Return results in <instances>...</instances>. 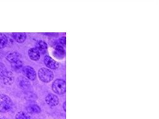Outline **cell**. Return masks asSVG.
<instances>
[{"instance_id": "1", "label": "cell", "mask_w": 159, "mask_h": 119, "mask_svg": "<svg viewBox=\"0 0 159 119\" xmlns=\"http://www.w3.org/2000/svg\"><path fill=\"white\" fill-rule=\"evenodd\" d=\"M12 102L9 97L4 94H0V112H7L12 107Z\"/></svg>"}, {"instance_id": "2", "label": "cell", "mask_w": 159, "mask_h": 119, "mask_svg": "<svg viewBox=\"0 0 159 119\" xmlns=\"http://www.w3.org/2000/svg\"><path fill=\"white\" fill-rule=\"evenodd\" d=\"M52 90L57 94H63L66 91V83L62 79H57L55 80L52 85Z\"/></svg>"}, {"instance_id": "3", "label": "cell", "mask_w": 159, "mask_h": 119, "mask_svg": "<svg viewBox=\"0 0 159 119\" xmlns=\"http://www.w3.org/2000/svg\"><path fill=\"white\" fill-rule=\"evenodd\" d=\"M39 77L43 82H49L53 79V73L50 69L41 68L38 71Z\"/></svg>"}, {"instance_id": "4", "label": "cell", "mask_w": 159, "mask_h": 119, "mask_svg": "<svg viewBox=\"0 0 159 119\" xmlns=\"http://www.w3.org/2000/svg\"><path fill=\"white\" fill-rule=\"evenodd\" d=\"M23 74L31 80H34L36 79V72L35 70L30 66H25L22 69Z\"/></svg>"}, {"instance_id": "5", "label": "cell", "mask_w": 159, "mask_h": 119, "mask_svg": "<svg viewBox=\"0 0 159 119\" xmlns=\"http://www.w3.org/2000/svg\"><path fill=\"white\" fill-rule=\"evenodd\" d=\"M1 77V80L5 85H11L14 81V77L11 71L7 70Z\"/></svg>"}, {"instance_id": "6", "label": "cell", "mask_w": 159, "mask_h": 119, "mask_svg": "<svg viewBox=\"0 0 159 119\" xmlns=\"http://www.w3.org/2000/svg\"><path fill=\"white\" fill-rule=\"evenodd\" d=\"M44 63L45 65L51 69H57L59 67V63L53 60L49 55H46L44 57Z\"/></svg>"}, {"instance_id": "7", "label": "cell", "mask_w": 159, "mask_h": 119, "mask_svg": "<svg viewBox=\"0 0 159 119\" xmlns=\"http://www.w3.org/2000/svg\"><path fill=\"white\" fill-rule=\"evenodd\" d=\"M45 102L48 105L51 107H55L58 104L59 100L57 95L52 93H50L46 96Z\"/></svg>"}, {"instance_id": "8", "label": "cell", "mask_w": 159, "mask_h": 119, "mask_svg": "<svg viewBox=\"0 0 159 119\" xmlns=\"http://www.w3.org/2000/svg\"><path fill=\"white\" fill-rule=\"evenodd\" d=\"M28 54L30 59L34 61H37L40 57V53L35 48H30L28 50Z\"/></svg>"}, {"instance_id": "9", "label": "cell", "mask_w": 159, "mask_h": 119, "mask_svg": "<svg viewBox=\"0 0 159 119\" xmlns=\"http://www.w3.org/2000/svg\"><path fill=\"white\" fill-rule=\"evenodd\" d=\"M35 49L41 54H44L47 52V45L46 42L43 40H40L37 41L35 45Z\"/></svg>"}, {"instance_id": "10", "label": "cell", "mask_w": 159, "mask_h": 119, "mask_svg": "<svg viewBox=\"0 0 159 119\" xmlns=\"http://www.w3.org/2000/svg\"><path fill=\"white\" fill-rule=\"evenodd\" d=\"M65 51L63 47L61 45H58L55 47V51L54 52V56L58 59H63L65 57Z\"/></svg>"}, {"instance_id": "11", "label": "cell", "mask_w": 159, "mask_h": 119, "mask_svg": "<svg viewBox=\"0 0 159 119\" xmlns=\"http://www.w3.org/2000/svg\"><path fill=\"white\" fill-rule=\"evenodd\" d=\"M20 57H21V55L19 53L17 52H13L9 53L6 56V59L11 63H13L17 60H19Z\"/></svg>"}, {"instance_id": "12", "label": "cell", "mask_w": 159, "mask_h": 119, "mask_svg": "<svg viewBox=\"0 0 159 119\" xmlns=\"http://www.w3.org/2000/svg\"><path fill=\"white\" fill-rule=\"evenodd\" d=\"M12 37L16 41H17L19 43H22L25 40L27 36L25 33L16 32V33H12Z\"/></svg>"}, {"instance_id": "13", "label": "cell", "mask_w": 159, "mask_h": 119, "mask_svg": "<svg viewBox=\"0 0 159 119\" xmlns=\"http://www.w3.org/2000/svg\"><path fill=\"white\" fill-rule=\"evenodd\" d=\"M8 43L7 37L2 33H0V49L5 47Z\"/></svg>"}, {"instance_id": "14", "label": "cell", "mask_w": 159, "mask_h": 119, "mask_svg": "<svg viewBox=\"0 0 159 119\" xmlns=\"http://www.w3.org/2000/svg\"><path fill=\"white\" fill-rule=\"evenodd\" d=\"M27 111L29 113H39L40 112V108L35 104H33V105H30L29 107H27Z\"/></svg>"}, {"instance_id": "15", "label": "cell", "mask_w": 159, "mask_h": 119, "mask_svg": "<svg viewBox=\"0 0 159 119\" xmlns=\"http://www.w3.org/2000/svg\"><path fill=\"white\" fill-rule=\"evenodd\" d=\"M22 65H23V62L20 60H17L15 62L11 63V67L15 71L19 70L22 67Z\"/></svg>"}, {"instance_id": "16", "label": "cell", "mask_w": 159, "mask_h": 119, "mask_svg": "<svg viewBox=\"0 0 159 119\" xmlns=\"http://www.w3.org/2000/svg\"><path fill=\"white\" fill-rule=\"evenodd\" d=\"M16 119H30V117L24 112H19L16 114Z\"/></svg>"}, {"instance_id": "17", "label": "cell", "mask_w": 159, "mask_h": 119, "mask_svg": "<svg viewBox=\"0 0 159 119\" xmlns=\"http://www.w3.org/2000/svg\"><path fill=\"white\" fill-rule=\"evenodd\" d=\"M6 71H7V69L4 64L2 62H0V76L3 75Z\"/></svg>"}, {"instance_id": "18", "label": "cell", "mask_w": 159, "mask_h": 119, "mask_svg": "<svg viewBox=\"0 0 159 119\" xmlns=\"http://www.w3.org/2000/svg\"><path fill=\"white\" fill-rule=\"evenodd\" d=\"M22 80L21 82H20V85L22 87H27V85H28V84H29L28 81H27L25 79H24V78H22Z\"/></svg>"}, {"instance_id": "19", "label": "cell", "mask_w": 159, "mask_h": 119, "mask_svg": "<svg viewBox=\"0 0 159 119\" xmlns=\"http://www.w3.org/2000/svg\"><path fill=\"white\" fill-rule=\"evenodd\" d=\"M66 39V37L65 36H63L59 40V42H60V44H61L62 47L65 46V42H66V39Z\"/></svg>"}, {"instance_id": "20", "label": "cell", "mask_w": 159, "mask_h": 119, "mask_svg": "<svg viewBox=\"0 0 159 119\" xmlns=\"http://www.w3.org/2000/svg\"><path fill=\"white\" fill-rule=\"evenodd\" d=\"M65 105H66V102H65L64 103H63V110L65 111L66 110H65Z\"/></svg>"}, {"instance_id": "21", "label": "cell", "mask_w": 159, "mask_h": 119, "mask_svg": "<svg viewBox=\"0 0 159 119\" xmlns=\"http://www.w3.org/2000/svg\"><path fill=\"white\" fill-rule=\"evenodd\" d=\"M0 119H1V118H0Z\"/></svg>"}]
</instances>
